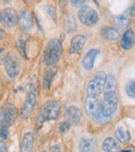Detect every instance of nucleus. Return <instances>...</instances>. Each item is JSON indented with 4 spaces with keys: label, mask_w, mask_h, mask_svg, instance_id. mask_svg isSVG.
Masks as SVG:
<instances>
[{
    "label": "nucleus",
    "mask_w": 135,
    "mask_h": 152,
    "mask_svg": "<svg viewBox=\"0 0 135 152\" xmlns=\"http://www.w3.org/2000/svg\"><path fill=\"white\" fill-rule=\"evenodd\" d=\"M102 36L105 40H117L120 37V32L113 27H105L102 30Z\"/></svg>",
    "instance_id": "nucleus-20"
},
{
    "label": "nucleus",
    "mask_w": 135,
    "mask_h": 152,
    "mask_svg": "<svg viewBox=\"0 0 135 152\" xmlns=\"http://www.w3.org/2000/svg\"><path fill=\"white\" fill-rule=\"evenodd\" d=\"M1 22L5 25L6 27H14L18 22V15L14 8H4L1 10Z\"/></svg>",
    "instance_id": "nucleus-10"
},
{
    "label": "nucleus",
    "mask_w": 135,
    "mask_h": 152,
    "mask_svg": "<svg viewBox=\"0 0 135 152\" xmlns=\"http://www.w3.org/2000/svg\"><path fill=\"white\" fill-rule=\"evenodd\" d=\"M85 0H71V4H72L74 7H81L84 3Z\"/></svg>",
    "instance_id": "nucleus-29"
},
{
    "label": "nucleus",
    "mask_w": 135,
    "mask_h": 152,
    "mask_svg": "<svg viewBox=\"0 0 135 152\" xmlns=\"http://www.w3.org/2000/svg\"><path fill=\"white\" fill-rule=\"evenodd\" d=\"M52 151H59L60 149H59V146H54V147H52V149H51Z\"/></svg>",
    "instance_id": "nucleus-34"
},
{
    "label": "nucleus",
    "mask_w": 135,
    "mask_h": 152,
    "mask_svg": "<svg viewBox=\"0 0 135 152\" xmlns=\"http://www.w3.org/2000/svg\"><path fill=\"white\" fill-rule=\"evenodd\" d=\"M97 147V142L94 139H81L79 143V150L81 152L94 151Z\"/></svg>",
    "instance_id": "nucleus-18"
},
{
    "label": "nucleus",
    "mask_w": 135,
    "mask_h": 152,
    "mask_svg": "<svg viewBox=\"0 0 135 152\" xmlns=\"http://www.w3.org/2000/svg\"><path fill=\"white\" fill-rule=\"evenodd\" d=\"M36 104V94L34 89H31L30 93L28 94L26 102H24L22 109H21V117L23 119H27L31 116Z\"/></svg>",
    "instance_id": "nucleus-9"
},
{
    "label": "nucleus",
    "mask_w": 135,
    "mask_h": 152,
    "mask_svg": "<svg viewBox=\"0 0 135 152\" xmlns=\"http://www.w3.org/2000/svg\"><path fill=\"white\" fill-rule=\"evenodd\" d=\"M86 42V37L84 35H75L71 40L70 53L71 54H80Z\"/></svg>",
    "instance_id": "nucleus-11"
},
{
    "label": "nucleus",
    "mask_w": 135,
    "mask_h": 152,
    "mask_svg": "<svg viewBox=\"0 0 135 152\" xmlns=\"http://www.w3.org/2000/svg\"><path fill=\"white\" fill-rule=\"evenodd\" d=\"M126 93L129 97L135 99V80L130 81L126 84Z\"/></svg>",
    "instance_id": "nucleus-24"
},
{
    "label": "nucleus",
    "mask_w": 135,
    "mask_h": 152,
    "mask_svg": "<svg viewBox=\"0 0 135 152\" xmlns=\"http://www.w3.org/2000/svg\"><path fill=\"white\" fill-rule=\"evenodd\" d=\"M3 37H4V31L2 29H0V39H2Z\"/></svg>",
    "instance_id": "nucleus-35"
},
{
    "label": "nucleus",
    "mask_w": 135,
    "mask_h": 152,
    "mask_svg": "<svg viewBox=\"0 0 135 152\" xmlns=\"http://www.w3.org/2000/svg\"><path fill=\"white\" fill-rule=\"evenodd\" d=\"M56 72V69H53V70H50L49 72H47L46 77L44 78V88L45 90H49L50 89V86H51V81H52V78L54 76V72Z\"/></svg>",
    "instance_id": "nucleus-22"
},
{
    "label": "nucleus",
    "mask_w": 135,
    "mask_h": 152,
    "mask_svg": "<svg viewBox=\"0 0 135 152\" xmlns=\"http://www.w3.org/2000/svg\"><path fill=\"white\" fill-rule=\"evenodd\" d=\"M0 22H1V12H0Z\"/></svg>",
    "instance_id": "nucleus-37"
},
{
    "label": "nucleus",
    "mask_w": 135,
    "mask_h": 152,
    "mask_svg": "<svg viewBox=\"0 0 135 152\" xmlns=\"http://www.w3.org/2000/svg\"><path fill=\"white\" fill-rule=\"evenodd\" d=\"M65 28H66V30L69 32V33H71V32L75 31L77 29L76 21H75V19H74V17H73V16H70L67 19V21H66V24H65Z\"/></svg>",
    "instance_id": "nucleus-21"
},
{
    "label": "nucleus",
    "mask_w": 135,
    "mask_h": 152,
    "mask_svg": "<svg viewBox=\"0 0 135 152\" xmlns=\"http://www.w3.org/2000/svg\"><path fill=\"white\" fill-rule=\"evenodd\" d=\"M106 74L104 72H98L94 75L91 79L86 87V95L87 96H98L101 94L104 87L105 81H106Z\"/></svg>",
    "instance_id": "nucleus-5"
},
{
    "label": "nucleus",
    "mask_w": 135,
    "mask_h": 152,
    "mask_svg": "<svg viewBox=\"0 0 135 152\" xmlns=\"http://www.w3.org/2000/svg\"><path fill=\"white\" fill-rule=\"evenodd\" d=\"M5 151H7L5 143L3 141H0V152H5Z\"/></svg>",
    "instance_id": "nucleus-30"
},
{
    "label": "nucleus",
    "mask_w": 135,
    "mask_h": 152,
    "mask_svg": "<svg viewBox=\"0 0 135 152\" xmlns=\"http://www.w3.org/2000/svg\"><path fill=\"white\" fill-rule=\"evenodd\" d=\"M114 134H115L117 140H119L120 142L124 143V144H127V143H129L130 140H131V136H130L129 132H128L124 126H117V127L115 128Z\"/></svg>",
    "instance_id": "nucleus-17"
},
{
    "label": "nucleus",
    "mask_w": 135,
    "mask_h": 152,
    "mask_svg": "<svg viewBox=\"0 0 135 152\" xmlns=\"http://www.w3.org/2000/svg\"><path fill=\"white\" fill-rule=\"evenodd\" d=\"M3 64L8 77L15 78V77H17L19 75V72H20V61H19V58L17 57V55L15 53L10 52L8 54H6L3 59Z\"/></svg>",
    "instance_id": "nucleus-7"
},
{
    "label": "nucleus",
    "mask_w": 135,
    "mask_h": 152,
    "mask_svg": "<svg viewBox=\"0 0 135 152\" xmlns=\"http://www.w3.org/2000/svg\"><path fill=\"white\" fill-rule=\"evenodd\" d=\"M130 22V18L129 16H126V15H122L115 18V23L119 27H125L129 24Z\"/></svg>",
    "instance_id": "nucleus-23"
},
{
    "label": "nucleus",
    "mask_w": 135,
    "mask_h": 152,
    "mask_svg": "<svg viewBox=\"0 0 135 152\" xmlns=\"http://www.w3.org/2000/svg\"><path fill=\"white\" fill-rule=\"evenodd\" d=\"M59 104L55 100H49L46 104L43 106V108L41 109L38 116L36 118V123L38 125H42L45 121L48 120H55L58 117L59 114Z\"/></svg>",
    "instance_id": "nucleus-1"
},
{
    "label": "nucleus",
    "mask_w": 135,
    "mask_h": 152,
    "mask_svg": "<svg viewBox=\"0 0 135 152\" xmlns=\"http://www.w3.org/2000/svg\"><path fill=\"white\" fill-rule=\"evenodd\" d=\"M117 104H119V98H117V91L104 92V98L101 102L102 115L108 119L115 113Z\"/></svg>",
    "instance_id": "nucleus-3"
},
{
    "label": "nucleus",
    "mask_w": 135,
    "mask_h": 152,
    "mask_svg": "<svg viewBox=\"0 0 135 152\" xmlns=\"http://www.w3.org/2000/svg\"><path fill=\"white\" fill-rule=\"evenodd\" d=\"M61 56V44L58 39H51L48 42L44 52V62L51 66L58 61Z\"/></svg>",
    "instance_id": "nucleus-2"
},
{
    "label": "nucleus",
    "mask_w": 135,
    "mask_h": 152,
    "mask_svg": "<svg viewBox=\"0 0 135 152\" xmlns=\"http://www.w3.org/2000/svg\"><path fill=\"white\" fill-rule=\"evenodd\" d=\"M44 10L47 12V15L53 19V21H56V12H55V8L52 5H45Z\"/></svg>",
    "instance_id": "nucleus-25"
},
{
    "label": "nucleus",
    "mask_w": 135,
    "mask_h": 152,
    "mask_svg": "<svg viewBox=\"0 0 135 152\" xmlns=\"http://www.w3.org/2000/svg\"><path fill=\"white\" fill-rule=\"evenodd\" d=\"M99 54H100L99 50H97V49H91V50L85 54V56L83 57V60H82L83 67L86 70L93 69L94 65H95L96 58H97V56Z\"/></svg>",
    "instance_id": "nucleus-12"
},
{
    "label": "nucleus",
    "mask_w": 135,
    "mask_h": 152,
    "mask_svg": "<svg viewBox=\"0 0 135 152\" xmlns=\"http://www.w3.org/2000/svg\"><path fill=\"white\" fill-rule=\"evenodd\" d=\"M19 22H20V25L23 30H30L33 27V20L31 12H28V10H23L21 12L20 17H19Z\"/></svg>",
    "instance_id": "nucleus-14"
},
{
    "label": "nucleus",
    "mask_w": 135,
    "mask_h": 152,
    "mask_svg": "<svg viewBox=\"0 0 135 152\" xmlns=\"http://www.w3.org/2000/svg\"><path fill=\"white\" fill-rule=\"evenodd\" d=\"M84 109L86 114L89 117L94 119L96 122H100L105 118L102 115V108H101V102L96 96H87L85 98L84 102Z\"/></svg>",
    "instance_id": "nucleus-4"
},
{
    "label": "nucleus",
    "mask_w": 135,
    "mask_h": 152,
    "mask_svg": "<svg viewBox=\"0 0 135 152\" xmlns=\"http://www.w3.org/2000/svg\"><path fill=\"white\" fill-rule=\"evenodd\" d=\"M2 2H10V1H12V0H1Z\"/></svg>",
    "instance_id": "nucleus-36"
},
{
    "label": "nucleus",
    "mask_w": 135,
    "mask_h": 152,
    "mask_svg": "<svg viewBox=\"0 0 135 152\" xmlns=\"http://www.w3.org/2000/svg\"><path fill=\"white\" fill-rule=\"evenodd\" d=\"M130 12H131V16H135V0L133 4H132L131 8H130Z\"/></svg>",
    "instance_id": "nucleus-31"
},
{
    "label": "nucleus",
    "mask_w": 135,
    "mask_h": 152,
    "mask_svg": "<svg viewBox=\"0 0 135 152\" xmlns=\"http://www.w3.org/2000/svg\"><path fill=\"white\" fill-rule=\"evenodd\" d=\"M18 117V110L13 104H5L0 109V125L10 127L16 122Z\"/></svg>",
    "instance_id": "nucleus-6"
},
{
    "label": "nucleus",
    "mask_w": 135,
    "mask_h": 152,
    "mask_svg": "<svg viewBox=\"0 0 135 152\" xmlns=\"http://www.w3.org/2000/svg\"><path fill=\"white\" fill-rule=\"evenodd\" d=\"M3 59H4V55H3V49L0 48V64L3 62Z\"/></svg>",
    "instance_id": "nucleus-32"
},
{
    "label": "nucleus",
    "mask_w": 135,
    "mask_h": 152,
    "mask_svg": "<svg viewBox=\"0 0 135 152\" xmlns=\"http://www.w3.org/2000/svg\"><path fill=\"white\" fill-rule=\"evenodd\" d=\"M134 39H135V36H134L133 31H132L131 29H128V30L123 34V36H122V38H121V47L125 51L130 50L134 45Z\"/></svg>",
    "instance_id": "nucleus-15"
},
{
    "label": "nucleus",
    "mask_w": 135,
    "mask_h": 152,
    "mask_svg": "<svg viewBox=\"0 0 135 152\" xmlns=\"http://www.w3.org/2000/svg\"><path fill=\"white\" fill-rule=\"evenodd\" d=\"M25 45H26V40H25V35H23L18 40V49L23 56H25V47H26Z\"/></svg>",
    "instance_id": "nucleus-26"
},
{
    "label": "nucleus",
    "mask_w": 135,
    "mask_h": 152,
    "mask_svg": "<svg viewBox=\"0 0 135 152\" xmlns=\"http://www.w3.org/2000/svg\"><path fill=\"white\" fill-rule=\"evenodd\" d=\"M33 143H34V137L31 132H27L23 136L22 139V143H21V151L23 152H27V151H31L33 147Z\"/></svg>",
    "instance_id": "nucleus-19"
},
{
    "label": "nucleus",
    "mask_w": 135,
    "mask_h": 152,
    "mask_svg": "<svg viewBox=\"0 0 135 152\" xmlns=\"http://www.w3.org/2000/svg\"><path fill=\"white\" fill-rule=\"evenodd\" d=\"M23 1H24L25 3H27V4H31V3H34V2H36L38 0H23Z\"/></svg>",
    "instance_id": "nucleus-33"
},
{
    "label": "nucleus",
    "mask_w": 135,
    "mask_h": 152,
    "mask_svg": "<svg viewBox=\"0 0 135 152\" xmlns=\"http://www.w3.org/2000/svg\"><path fill=\"white\" fill-rule=\"evenodd\" d=\"M7 137H8L7 127H3V126H1V128H0V138H1L2 140H6Z\"/></svg>",
    "instance_id": "nucleus-28"
},
{
    "label": "nucleus",
    "mask_w": 135,
    "mask_h": 152,
    "mask_svg": "<svg viewBox=\"0 0 135 152\" xmlns=\"http://www.w3.org/2000/svg\"><path fill=\"white\" fill-rule=\"evenodd\" d=\"M102 149L105 152H117L121 150V146L113 138H106L102 144Z\"/></svg>",
    "instance_id": "nucleus-16"
},
{
    "label": "nucleus",
    "mask_w": 135,
    "mask_h": 152,
    "mask_svg": "<svg viewBox=\"0 0 135 152\" xmlns=\"http://www.w3.org/2000/svg\"><path fill=\"white\" fill-rule=\"evenodd\" d=\"M80 118H81V112L78 108L76 107H69L65 113V119L67 120L69 123L72 125V124H77L80 122Z\"/></svg>",
    "instance_id": "nucleus-13"
},
{
    "label": "nucleus",
    "mask_w": 135,
    "mask_h": 152,
    "mask_svg": "<svg viewBox=\"0 0 135 152\" xmlns=\"http://www.w3.org/2000/svg\"><path fill=\"white\" fill-rule=\"evenodd\" d=\"M70 128H71V124L69 123L68 121L61 122V123L58 125V129H59V132H60L61 134H67L69 130H70Z\"/></svg>",
    "instance_id": "nucleus-27"
},
{
    "label": "nucleus",
    "mask_w": 135,
    "mask_h": 152,
    "mask_svg": "<svg viewBox=\"0 0 135 152\" xmlns=\"http://www.w3.org/2000/svg\"><path fill=\"white\" fill-rule=\"evenodd\" d=\"M78 18L83 25L89 27L96 25L99 20L98 12L91 6H81L78 12Z\"/></svg>",
    "instance_id": "nucleus-8"
}]
</instances>
